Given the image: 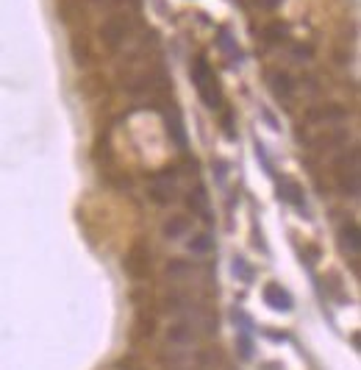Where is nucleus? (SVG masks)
I'll return each mask as SVG.
<instances>
[{
  "label": "nucleus",
  "instance_id": "nucleus-1",
  "mask_svg": "<svg viewBox=\"0 0 361 370\" xmlns=\"http://www.w3.org/2000/svg\"><path fill=\"white\" fill-rule=\"evenodd\" d=\"M133 14L128 11H117V14H108L103 23H101V42L106 45V51L117 53L120 48H126L131 36H133Z\"/></svg>",
  "mask_w": 361,
  "mask_h": 370
},
{
  "label": "nucleus",
  "instance_id": "nucleus-2",
  "mask_svg": "<svg viewBox=\"0 0 361 370\" xmlns=\"http://www.w3.org/2000/svg\"><path fill=\"white\" fill-rule=\"evenodd\" d=\"M192 81H195V89H198V95L203 98V104H206L208 109H217V106H220V89H217L214 70L208 67V61L203 56H198L195 64H192Z\"/></svg>",
  "mask_w": 361,
  "mask_h": 370
},
{
  "label": "nucleus",
  "instance_id": "nucleus-3",
  "mask_svg": "<svg viewBox=\"0 0 361 370\" xmlns=\"http://www.w3.org/2000/svg\"><path fill=\"white\" fill-rule=\"evenodd\" d=\"M303 120L306 126H317V129H339V123L347 120V109L339 104H317L306 109Z\"/></svg>",
  "mask_w": 361,
  "mask_h": 370
},
{
  "label": "nucleus",
  "instance_id": "nucleus-4",
  "mask_svg": "<svg viewBox=\"0 0 361 370\" xmlns=\"http://www.w3.org/2000/svg\"><path fill=\"white\" fill-rule=\"evenodd\" d=\"M176 192H178V170L176 167L158 170L151 181V198L158 206H167L170 201H176Z\"/></svg>",
  "mask_w": 361,
  "mask_h": 370
},
{
  "label": "nucleus",
  "instance_id": "nucleus-5",
  "mask_svg": "<svg viewBox=\"0 0 361 370\" xmlns=\"http://www.w3.org/2000/svg\"><path fill=\"white\" fill-rule=\"evenodd\" d=\"M264 81H267V89L273 92V98H275V101L289 104V101L295 98L298 84H295V79H292L286 70H281V67H270V70L264 73Z\"/></svg>",
  "mask_w": 361,
  "mask_h": 370
},
{
  "label": "nucleus",
  "instance_id": "nucleus-6",
  "mask_svg": "<svg viewBox=\"0 0 361 370\" xmlns=\"http://www.w3.org/2000/svg\"><path fill=\"white\" fill-rule=\"evenodd\" d=\"M278 195H281V201H286L289 206H295L298 211L309 214V209H306V201H303V189H300V184H298V181L284 179V181L278 184Z\"/></svg>",
  "mask_w": 361,
  "mask_h": 370
},
{
  "label": "nucleus",
  "instance_id": "nucleus-7",
  "mask_svg": "<svg viewBox=\"0 0 361 370\" xmlns=\"http://www.w3.org/2000/svg\"><path fill=\"white\" fill-rule=\"evenodd\" d=\"M339 242H342V248L353 256V259H359L361 254V237H359V226L356 223H347V226H342V231H339Z\"/></svg>",
  "mask_w": 361,
  "mask_h": 370
},
{
  "label": "nucleus",
  "instance_id": "nucleus-8",
  "mask_svg": "<svg viewBox=\"0 0 361 370\" xmlns=\"http://www.w3.org/2000/svg\"><path fill=\"white\" fill-rule=\"evenodd\" d=\"M264 301H267L273 309H281V312H289V309H292L289 292L281 290L278 284H267V287H264Z\"/></svg>",
  "mask_w": 361,
  "mask_h": 370
},
{
  "label": "nucleus",
  "instance_id": "nucleus-9",
  "mask_svg": "<svg viewBox=\"0 0 361 370\" xmlns=\"http://www.w3.org/2000/svg\"><path fill=\"white\" fill-rule=\"evenodd\" d=\"M336 186L342 195L347 198H359V170H345V173H336Z\"/></svg>",
  "mask_w": 361,
  "mask_h": 370
},
{
  "label": "nucleus",
  "instance_id": "nucleus-10",
  "mask_svg": "<svg viewBox=\"0 0 361 370\" xmlns=\"http://www.w3.org/2000/svg\"><path fill=\"white\" fill-rule=\"evenodd\" d=\"M189 234V217L183 214H170V220L164 223V237L167 239H180Z\"/></svg>",
  "mask_w": 361,
  "mask_h": 370
},
{
  "label": "nucleus",
  "instance_id": "nucleus-11",
  "mask_svg": "<svg viewBox=\"0 0 361 370\" xmlns=\"http://www.w3.org/2000/svg\"><path fill=\"white\" fill-rule=\"evenodd\" d=\"M261 36H264L267 45H284L286 36H289V28H286L281 20H275V23H267V26H264Z\"/></svg>",
  "mask_w": 361,
  "mask_h": 370
},
{
  "label": "nucleus",
  "instance_id": "nucleus-12",
  "mask_svg": "<svg viewBox=\"0 0 361 370\" xmlns=\"http://www.w3.org/2000/svg\"><path fill=\"white\" fill-rule=\"evenodd\" d=\"M189 209L198 211L203 220H208V195L203 186H195V192L189 195Z\"/></svg>",
  "mask_w": 361,
  "mask_h": 370
},
{
  "label": "nucleus",
  "instance_id": "nucleus-13",
  "mask_svg": "<svg viewBox=\"0 0 361 370\" xmlns=\"http://www.w3.org/2000/svg\"><path fill=\"white\" fill-rule=\"evenodd\" d=\"M189 251L195 254V256H206V254H211L214 251V239H211V234H198V237L189 239Z\"/></svg>",
  "mask_w": 361,
  "mask_h": 370
},
{
  "label": "nucleus",
  "instance_id": "nucleus-14",
  "mask_svg": "<svg viewBox=\"0 0 361 370\" xmlns=\"http://www.w3.org/2000/svg\"><path fill=\"white\" fill-rule=\"evenodd\" d=\"M167 134H170V136H173V139L178 142L180 151L186 148V131H183V123H180L178 114H173V117L167 114Z\"/></svg>",
  "mask_w": 361,
  "mask_h": 370
},
{
  "label": "nucleus",
  "instance_id": "nucleus-15",
  "mask_svg": "<svg viewBox=\"0 0 361 370\" xmlns=\"http://www.w3.org/2000/svg\"><path fill=\"white\" fill-rule=\"evenodd\" d=\"M192 270H195V264L183 262V259H176V262L167 264V276H173V279H183V276H189Z\"/></svg>",
  "mask_w": 361,
  "mask_h": 370
},
{
  "label": "nucleus",
  "instance_id": "nucleus-16",
  "mask_svg": "<svg viewBox=\"0 0 361 370\" xmlns=\"http://www.w3.org/2000/svg\"><path fill=\"white\" fill-rule=\"evenodd\" d=\"M217 42H220V48H223V51H228L233 59L239 61V56H242V53H239V48H233L231 36H228V31H225V28H220V39H217Z\"/></svg>",
  "mask_w": 361,
  "mask_h": 370
},
{
  "label": "nucleus",
  "instance_id": "nucleus-17",
  "mask_svg": "<svg viewBox=\"0 0 361 370\" xmlns=\"http://www.w3.org/2000/svg\"><path fill=\"white\" fill-rule=\"evenodd\" d=\"M292 59L295 61H311V56H314V48L311 45H292Z\"/></svg>",
  "mask_w": 361,
  "mask_h": 370
},
{
  "label": "nucleus",
  "instance_id": "nucleus-18",
  "mask_svg": "<svg viewBox=\"0 0 361 370\" xmlns=\"http://www.w3.org/2000/svg\"><path fill=\"white\" fill-rule=\"evenodd\" d=\"M233 273H239L245 281H250V279H253V270L245 264V259H242V256H236V259H233Z\"/></svg>",
  "mask_w": 361,
  "mask_h": 370
},
{
  "label": "nucleus",
  "instance_id": "nucleus-19",
  "mask_svg": "<svg viewBox=\"0 0 361 370\" xmlns=\"http://www.w3.org/2000/svg\"><path fill=\"white\" fill-rule=\"evenodd\" d=\"M261 11H275V9H281V3L284 0H253Z\"/></svg>",
  "mask_w": 361,
  "mask_h": 370
},
{
  "label": "nucleus",
  "instance_id": "nucleus-20",
  "mask_svg": "<svg viewBox=\"0 0 361 370\" xmlns=\"http://www.w3.org/2000/svg\"><path fill=\"white\" fill-rule=\"evenodd\" d=\"M98 9H120L126 0H92Z\"/></svg>",
  "mask_w": 361,
  "mask_h": 370
}]
</instances>
